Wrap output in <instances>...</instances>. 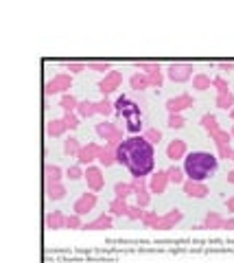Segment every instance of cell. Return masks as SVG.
<instances>
[{"label": "cell", "instance_id": "6da1fadb", "mask_svg": "<svg viewBox=\"0 0 234 263\" xmlns=\"http://www.w3.org/2000/svg\"><path fill=\"white\" fill-rule=\"evenodd\" d=\"M116 162L127 167L131 178H147L156 167V147L145 136H129L116 147Z\"/></svg>", "mask_w": 234, "mask_h": 263}, {"label": "cell", "instance_id": "7a4b0ae2", "mask_svg": "<svg viewBox=\"0 0 234 263\" xmlns=\"http://www.w3.org/2000/svg\"><path fill=\"white\" fill-rule=\"evenodd\" d=\"M184 173L189 180L195 182H206L208 178H212L219 169V158L210 151H191L184 158Z\"/></svg>", "mask_w": 234, "mask_h": 263}, {"label": "cell", "instance_id": "3957f363", "mask_svg": "<svg viewBox=\"0 0 234 263\" xmlns=\"http://www.w3.org/2000/svg\"><path fill=\"white\" fill-rule=\"evenodd\" d=\"M70 88H72V77L68 72H59V75H55L51 81H46L44 92L46 95H68Z\"/></svg>", "mask_w": 234, "mask_h": 263}, {"label": "cell", "instance_id": "277c9868", "mask_svg": "<svg viewBox=\"0 0 234 263\" xmlns=\"http://www.w3.org/2000/svg\"><path fill=\"white\" fill-rule=\"evenodd\" d=\"M193 64H184V62H175L171 64L169 68H166V77L171 79L173 83H186L189 79H193L195 75H193Z\"/></svg>", "mask_w": 234, "mask_h": 263}, {"label": "cell", "instance_id": "5b68a950", "mask_svg": "<svg viewBox=\"0 0 234 263\" xmlns=\"http://www.w3.org/2000/svg\"><path fill=\"white\" fill-rule=\"evenodd\" d=\"M114 112L118 116H123L125 121H127V118H133V116H143V114H140V103L131 101V99L125 97V95H120L114 101Z\"/></svg>", "mask_w": 234, "mask_h": 263}, {"label": "cell", "instance_id": "8992f818", "mask_svg": "<svg viewBox=\"0 0 234 263\" xmlns=\"http://www.w3.org/2000/svg\"><path fill=\"white\" fill-rule=\"evenodd\" d=\"M97 202H99V197H97V193H92V191H85V193H81L75 200V204H72V213L75 215H88L90 210H95V206H97Z\"/></svg>", "mask_w": 234, "mask_h": 263}, {"label": "cell", "instance_id": "52a82bcc", "mask_svg": "<svg viewBox=\"0 0 234 263\" xmlns=\"http://www.w3.org/2000/svg\"><path fill=\"white\" fill-rule=\"evenodd\" d=\"M85 182H88V191L92 193H99L103 187H105V176H103V169L101 167H95V164H90L88 169H85Z\"/></svg>", "mask_w": 234, "mask_h": 263}, {"label": "cell", "instance_id": "ba28073f", "mask_svg": "<svg viewBox=\"0 0 234 263\" xmlns=\"http://www.w3.org/2000/svg\"><path fill=\"white\" fill-rule=\"evenodd\" d=\"M195 105V99H193L189 92H184V95H177V97H171L169 101H166V110H169V114H182L184 110H189Z\"/></svg>", "mask_w": 234, "mask_h": 263}, {"label": "cell", "instance_id": "9c48e42d", "mask_svg": "<svg viewBox=\"0 0 234 263\" xmlns=\"http://www.w3.org/2000/svg\"><path fill=\"white\" fill-rule=\"evenodd\" d=\"M120 83H123V75H120L118 70H110L108 75L99 81V92H101L103 97H108L120 88Z\"/></svg>", "mask_w": 234, "mask_h": 263}, {"label": "cell", "instance_id": "30bf717a", "mask_svg": "<svg viewBox=\"0 0 234 263\" xmlns=\"http://www.w3.org/2000/svg\"><path fill=\"white\" fill-rule=\"evenodd\" d=\"M186 154H189V147H186V141H182V138H175V141H171L166 145V158L173 162L184 160Z\"/></svg>", "mask_w": 234, "mask_h": 263}, {"label": "cell", "instance_id": "8fae6325", "mask_svg": "<svg viewBox=\"0 0 234 263\" xmlns=\"http://www.w3.org/2000/svg\"><path fill=\"white\" fill-rule=\"evenodd\" d=\"M182 189H184V193L193 197V200H204V197H208V187H206V182H195V180H186L182 184Z\"/></svg>", "mask_w": 234, "mask_h": 263}, {"label": "cell", "instance_id": "7c38bea8", "mask_svg": "<svg viewBox=\"0 0 234 263\" xmlns=\"http://www.w3.org/2000/svg\"><path fill=\"white\" fill-rule=\"evenodd\" d=\"M169 184L171 182H169V173L166 171H156V173L149 176V191L156 195H162Z\"/></svg>", "mask_w": 234, "mask_h": 263}, {"label": "cell", "instance_id": "4fadbf2b", "mask_svg": "<svg viewBox=\"0 0 234 263\" xmlns=\"http://www.w3.org/2000/svg\"><path fill=\"white\" fill-rule=\"evenodd\" d=\"M99 149H101V145H97V143H88V145H83L81 151H79V156H77V162L81 164V167H90V164L97 160Z\"/></svg>", "mask_w": 234, "mask_h": 263}, {"label": "cell", "instance_id": "5bb4252c", "mask_svg": "<svg viewBox=\"0 0 234 263\" xmlns=\"http://www.w3.org/2000/svg\"><path fill=\"white\" fill-rule=\"evenodd\" d=\"M182 217L184 213L179 208H171L166 215L160 217V222H158V230H169V228H175L179 222H182Z\"/></svg>", "mask_w": 234, "mask_h": 263}, {"label": "cell", "instance_id": "9a60e30c", "mask_svg": "<svg viewBox=\"0 0 234 263\" xmlns=\"http://www.w3.org/2000/svg\"><path fill=\"white\" fill-rule=\"evenodd\" d=\"M118 129H120V127H118L116 123H112V121H101V123H97V127H95V132H97V136L101 138V141H105V143H108L110 138L114 136V134H116Z\"/></svg>", "mask_w": 234, "mask_h": 263}, {"label": "cell", "instance_id": "2e32d148", "mask_svg": "<svg viewBox=\"0 0 234 263\" xmlns=\"http://www.w3.org/2000/svg\"><path fill=\"white\" fill-rule=\"evenodd\" d=\"M97 160L101 167H112V164H116V149L114 147H110V145H103L101 149H99V156H97Z\"/></svg>", "mask_w": 234, "mask_h": 263}, {"label": "cell", "instance_id": "e0dca14e", "mask_svg": "<svg viewBox=\"0 0 234 263\" xmlns=\"http://www.w3.org/2000/svg\"><path fill=\"white\" fill-rule=\"evenodd\" d=\"M64 173H66V171L59 167V164H46V167H44V180H46V184H57V182H62Z\"/></svg>", "mask_w": 234, "mask_h": 263}, {"label": "cell", "instance_id": "ac0fdd59", "mask_svg": "<svg viewBox=\"0 0 234 263\" xmlns=\"http://www.w3.org/2000/svg\"><path fill=\"white\" fill-rule=\"evenodd\" d=\"M46 228H51V230L66 228V215H64V210H51V213L46 215Z\"/></svg>", "mask_w": 234, "mask_h": 263}, {"label": "cell", "instance_id": "d6986e66", "mask_svg": "<svg viewBox=\"0 0 234 263\" xmlns=\"http://www.w3.org/2000/svg\"><path fill=\"white\" fill-rule=\"evenodd\" d=\"M66 123H64V118H51L49 123H46V134L53 136V138H59V136H64L66 134Z\"/></svg>", "mask_w": 234, "mask_h": 263}, {"label": "cell", "instance_id": "ffe728a7", "mask_svg": "<svg viewBox=\"0 0 234 263\" xmlns=\"http://www.w3.org/2000/svg\"><path fill=\"white\" fill-rule=\"evenodd\" d=\"M66 187L62 182H57V184H46V197H49L51 202H59V200H64L66 197Z\"/></svg>", "mask_w": 234, "mask_h": 263}, {"label": "cell", "instance_id": "44dd1931", "mask_svg": "<svg viewBox=\"0 0 234 263\" xmlns=\"http://www.w3.org/2000/svg\"><path fill=\"white\" fill-rule=\"evenodd\" d=\"M105 228H112V215H105V213L83 226V230H105Z\"/></svg>", "mask_w": 234, "mask_h": 263}, {"label": "cell", "instance_id": "7402d4cb", "mask_svg": "<svg viewBox=\"0 0 234 263\" xmlns=\"http://www.w3.org/2000/svg\"><path fill=\"white\" fill-rule=\"evenodd\" d=\"M81 147H83V145L79 143V138H75V136H68L64 141V154L68 158H77L79 151H81Z\"/></svg>", "mask_w": 234, "mask_h": 263}, {"label": "cell", "instance_id": "603a6c76", "mask_svg": "<svg viewBox=\"0 0 234 263\" xmlns=\"http://www.w3.org/2000/svg\"><path fill=\"white\" fill-rule=\"evenodd\" d=\"M129 85H131V90L143 92V90L149 88V79H147L145 72H133V75L129 77Z\"/></svg>", "mask_w": 234, "mask_h": 263}, {"label": "cell", "instance_id": "cb8c5ba5", "mask_svg": "<svg viewBox=\"0 0 234 263\" xmlns=\"http://www.w3.org/2000/svg\"><path fill=\"white\" fill-rule=\"evenodd\" d=\"M166 173H169V182L171 184H184L189 178L184 173V167H177V164H171L169 169H166Z\"/></svg>", "mask_w": 234, "mask_h": 263}, {"label": "cell", "instance_id": "d4e9b609", "mask_svg": "<svg viewBox=\"0 0 234 263\" xmlns=\"http://www.w3.org/2000/svg\"><path fill=\"white\" fill-rule=\"evenodd\" d=\"M199 123H202V127H204L206 132H208V136H212L215 132L221 129V127H219L217 116H215V114H210V112H208V114H204V116H202V121H199Z\"/></svg>", "mask_w": 234, "mask_h": 263}, {"label": "cell", "instance_id": "484cf974", "mask_svg": "<svg viewBox=\"0 0 234 263\" xmlns=\"http://www.w3.org/2000/svg\"><path fill=\"white\" fill-rule=\"evenodd\" d=\"M59 108H62L64 112H77L79 108V99L75 95H62V99H59Z\"/></svg>", "mask_w": 234, "mask_h": 263}, {"label": "cell", "instance_id": "4316f807", "mask_svg": "<svg viewBox=\"0 0 234 263\" xmlns=\"http://www.w3.org/2000/svg\"><path fill=\"white\" fill-rule=\"evenodd\" d=\"M77 114L81 116V118H90V116L99 114V112H97V103H95V101H79Z\"/></svg>", "mask_w": 234, "mask_h": 263}, {"label": "cell", "instance_id": "83f0119b", "mask_svg": "<svg viewBox=\"0 0 234 263\" xmlns=\"http://www.w3.org/2000/svg\"><path fill=\"white\" fill-rule=\"evenodd\" d=\"M127 210H129V204H127L125 200H118V197H114V200L110 202V213L116 215V217H127Z\"/></svg>", "mask_w": 234, "mask_h": 263}, {"label": "cell", "instance_id": "f1b7e54d", "mask_svg": "<svg viewBox=\"0 0 234 263\" xmlns=\"http://www.w3.org/2000/svg\"><path fill=\"white\" fill-rule=\"evenodd\" d=\"M212 85V79L208 75H204V72H197L195 77H193V88L199 90V92H204V90H208Z\"/></svg>", "mask_w": 234, "mask_h": 263}, {"label": "cell", "instance_id": "f546056e", "mask_svg": "<svg viewBox=\"0 0 234 263\" xmlns=\"http://www.w3.org/2000/svg\"><path fill=\"white\" fill-rule=\"evenodd\" d=\"M225 226V220L219 213H208L206 215V220H204V228H223Z\"/></svg>", "mask_w": 234, "mask_h": 263}, {"label": "cell", "instance_id": "4dcf8cb0", "mask_svg": "<svg viewBox=\"0 0 234 263\" xmlns=\"http://www.w3.org/2000/svg\"><path fill=\"white\" fill-rule=\"evenodd\" d=\"M114 195L118 197V200H127L129 195H133L131 182H116L114 184Z\"/></svg>", "mask_w": 234, "mask_h": 263}, {"label": "cell", "instance_id": "1f68e13d", "mask_svg": "<svg viewBox=\"0 0 234 263\" xmlns=\"http://www.w3.org/2000/svg\"><path fill=\"white\" fill-rule=\"evenodd\" d=\"M215 103H217V108H221V110H232L234 108V95L232 92H221V95H217Z\"/></svg>", "mask_w": 234, "mask_h": 263}, {"label": "cell", "instance_id": "d6a6232c", "mask_svg": "<svg viewBox=\"0 0 234 263\" xmlns=\"http://www.w3.org/2000/svg\"><path fill=\"white\" fill-rule=\"evenodd\" d=\"M147 79H149V88H162V83H164V75H162V68H158L156 70H151L149 75H147Z\"/></svg>", "mask_w": 234, "mask_h": 263}, {"label": "cell", "instance_id": "836d02e7", "mask_svg": "<svg viewBox=\"0 0 234 263\" xmlns=\"http://www.w3.org/2000/svg\"><path fill=\"white\" fill-rule=\"evenodd\" d=\"M212 141H215V145L217 147H225V145H230V141H232V134L228 129H219V132H215V134L210 136Z\"/></svg>", "mask_w": 234, "mask_h": 263}, {"label": "cell", "instance_id": "e575fe53", "mask_svg": "<svg viewBox=\"0 0 234 263\" xmlns=\"http://www.w3.org/2000/svg\"><path fill=\"white\" fill-rule=\"evenodd\" d=\"M66 178L68 180H72V182H77V180H81V178H85V171H83V167L81 164H70L68 169H66Z\"/></svg>", "mask_w": 234, "mask_h": 263}, {"label": "cell", "instance_id": "d590c367", "mask_svg": "<svg viewBox=\"0 0 234 263\" xmlns=\"http://www.w3.org/2000/svg\"><path fill=\"white\" fill-rule=\"evenodd\" d=\"M125 127H127V132H129L131 136H138V132L143 129V116H133V118H127Z\"/></svg>", "mask_w": 234, "mask_h": 263}, {"label": "cell", "instance_id": "8d00e7d4", "mask_svg": "<svg viewBox=\"0 0 234 263\" xmlns=\"http://www.w3.org/2000/svg\"><path fill=\"white\" fill-rule=\"evenodd\" d=\"M97 112H99V114H101V116H110L112 112H114V103H112L108 97H103L101 101L97 103Z\"/></svg>", "mask_w": 234, "mask_h": 263}, {"label": "cell", "instance_id": "74e56055", "mask_svg": "<svg viewBox=\"0 0 234 263\" xmlns=\"http://www.w3.org/2000/svg\"><path fill=\"white\" fill-rule=\"evenodd\" d=\"M145 224L147 228H158V222H160V217L156 210H145V215H143V220H140Z\"/></svg>", "mask_w": 234, "mask_h": 263}, {"label": "cell", "instance_id": "f35d334b", "mask_svg": "<svg viewBox=\"0 0 234 263\" xmlns=\"http://www.w3.org/2000/svg\"><path fill=\"white\" fill-rule=\"evenodd\" d=\"M85 224L81 222V215H75V213H70V215H66V228H70V230H79V228H83Z\"/></svg>", "mask_w": 234, "mask_h": 263}, {"label": "cell", "instance_id": "ab89813d", "mask_svg": "<svg viewBox=\"0 0 234 263\" xmlns=\"http://www.w3.org/2000/svg\"><path fill=\"white\" fill-rule=\"evenodd\" d=\"M79 116L77 112H64V123H66V127L68 129H77L79 127Z\"/></svg>", "mask_w": 234, "mask_h": 263}, {"label": "cell", "instance_id": "60d3db41", "mask_svg": "<svg viewBox=\"0 0 234 263\" xmlns=\"http://www.w3.org/2000/svg\"><path fill=\"white\" fill-rule=\"evenodd\" d=\"M166 125H169L171 129H182L186 125V118L182 114H169V121H166Z\"/></svg>", "mask_w": 234, "mask_h": 263}, {"label": "cell", "instance_id": "b9f144b4", "mask_svg": "<svg viewBox=\"0 0 234 263\" xmlns=\"http://www.w3.org/2000/svg\"><path fill=\"white\" fill-rule=\"evenodd\" d=\"M145 138H147V141H149L151 145H158L160 141H162V132H160L158 127H149V129H147L145 132V134H143Z\"/></svg>", "mask_w": 234, "mask_h": 263}, {"label": "cell", "instance_id": "7bdbcfd3", "mask_svg": "<svg viewBox=\"0 0 234 263\" xmlns=\"http://www.w3.org/2000/svg\"><path fill=\"white\" fill-rule=\"evenodd\" d=\"M143 215H145V208L138 206V204H133V206H129V210H127V220H131V222L143 220Z\"/></svg>", "mask_w": 234, "mask_h": 263}, {"label": "cell", "instance_id": "ee69618b", "mask_svg": "<svg viewBox=\"0 0 234 263\" xmlns=\"http://www.w3.org/2000/svg\"><path fill=\"white\" fill-rule=\"evenodd\" d=\"M88 68L97 70V72H105V75H108V72L112 70V64L110 62H88Z\"/></svg>", "mask_w": 234, "mask_h": 263}, {"label": "cell", "instance_id": "f6af8a7d", "mask_svg": "<svg viewBox=\"0 0 234 263\" xmlns=\"http://www.w3.org/2000/svg\"><path fill=\"white\" fill-rule=\"evenodd\" d=\"M85 68H88V64H83V62H68V64H66V70H70V75L83 72Z\"/></svg>", "mask_w": 234, "mask_h": 263}, {"label": "cell", "instance_id": "bcb514c9", "mask_svg": "<svg viewBox=\"0 0 234 263\" xmlns=\"http://www.w3.org/2000/svg\"><path fill=\"white\" fill-rule=\"evenodd\" d=\"M212 85L219 90V95H221V92H230V85L223 77H212Z\"/></svg>", "mask_w": 234, "mask_h": 263}, {"label": "cell", "instance_id": "7dc6e473", "mask_svg": "<svg viewBox=\"0 0 234 263\" xmlns=\"http://www.w3.org/2000/svg\"><path fill=\"white\" fill-rule=\"evenodd\" d=\"M219 151V158H223V160H232V156H234V149L230 147V145H225V147H217Z\"/></svg>", "mask_w": 234, "mask_h": 263}, {"label": "cell", "instance_id": "c3c4849f", "mask_svg": "<svg viewBox=\"0 0 234 263\" xmlns=\"http://www.w3.org/2000/svg\"><path fill=\"white\" fill-rule=\"evenodd\" d=\"M160 64H153V62H138V70H143L145 75H149L151 70H156Z\"/></svg>", "mask_w": 234, "mask_h": 263}, {"label": "cell", "instance_id": "681fc988", "mask_svg": "<svg viewBox=\"0 0 234 263\" xmlns=\"http://www.w3.org/2000/svg\"><path fill=\"white\" fill-rule=\"evenodd\" d=\"M219 70H223V72H230V70H234V62H228V64H219Z\"/></svg>", "mask_w": 234, "mask_h": 263}, {"label": "cell", "instance_id": "f907efd6", "mask_svg": "<svg viewBox=\"0 0 234 263\" xmlns=\"http://www.w3.org/2000/svg\"><path fill=\"white\" fill-rule=\"evenodd\" d=\"M225 208H228L230 213H234V195H232V197H228V202H225Z\"/></svg>", "mask_w": 234, "mask_h": 263}, {"label": "cell", "instance_id": "816d5d0a", "mask_svg": "<svg viewBox=\"0 0 234 263\" xmlns=\"http://www.w3.org/2000/svg\"><path fill=\"white\" fill-rule=\"evenodd\" d=\"M223 228L234 230V217H228V220H225V226H223Z\"/></svg>", "mask_w": 234, "mask_h": 263}, {"label": "cell", "instance_id": "f5cc1de1", "mask_svg": "<svg viewBox=\"0 0 234 263\" xmlns=\"http://www.w3.org/2000/svg\"><path fill=\"white\" fill-rule=\"evenodd\" d=\"M228 182H230V184H234V169H232L230 173H228Z\"/></svg>", "mask_w": 234, "mask_h": 263}, {"label": "cell", "instance_id": "db71d44e", "mask_svg": "<svg viewBox=\"0 0 234 263\" xmlns=\"http://www.w3.org/2000/svg\"><path fill=\"white\" fill-rule=\"evenodd\" d=\"M230 118H232V121H234V108L230 110Z\"/></svg>", "mask_w": 234, "mask_h": 263}, {"label": "cell", "instance_id": "11a10c76", "mask_svg": "<svg viewBox=\"0 0 234 263\" xmlns=\"http://www.w3.org/2000/svg\"><path fill=\"white\" fill-rule=\"evenodd\" d=\"M230 134H232V138H234V125H232V127H230Z\"/></svg>", "mask_w": 234, "mask_h": 263}, {"label": "cell", "instance_id": "9f6ffc18", "mask_svg": "<svg viewBox=\"0 0 234 263\" xmlns=\"http://www.w3.org/2000/svg\"><path fill=\"white\" fill-rule=\"evenodd\" d=\"M232 160H234V156H232Z\"/></svg>", "mask_w": 234, "mask_h": 263}]
</instances>
